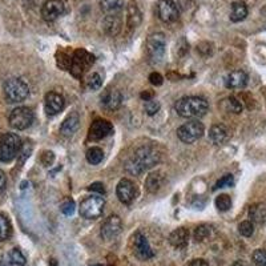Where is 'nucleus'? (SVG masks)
I'll list each match as a JSON object with an SVG mask.
<instances>
[{"mask_svg": "<svg viewBox=\"0 0 266 266\" xmlns=\"http://www.w3.org/2000/svg\"><path fill=\"white\" fill-rule=\"evenodd\" d=\"M6 184H7V177L4 175L3 170H0V192L3 191L6 188Z\"/></svg>", "mask_w": 266, "mask_h": 266, "instance_id": "c03bdc74", "label": "nucleus"}, {"mask_svg": "<svg viewBox=\"0 0 266 266\" xmlns=\"http://www.w3.org/2000/svg\"><path fill=\"white\" fill-rule=\"evenodd\" d=\"M92 266H103V265H100V263H96V265H92Z\"/></svg>", "mask_w": 266, "mask_h": 266, "instance_id": "8fccbe9b", "label": "nucleus"}, {"mask_svg": "<svg viewBox=\"0 0 266 266\" xmlns=\"http://www.w3.org/2000/svg\"><path fill=\"white\" fill-rule=\"evenodd\" d=\"M133 252L141 260H149V258L155 256L146 237L143 233H140V232H137L135 234V238H133Z\"/></svg>", "mask_w": 266, "mask_h": 266, "instance_id": "2eb2a0df", "label": "nucleus"}, {"mask_svg": "<svg viewBox=\"0 0 266 266\" xmlns=\"http://www.w3.org/2000/svg\"><path fill=\"white\" fill-rule=\"evenodd\" d=\"M252 260L256 266H266V250L258 249L252 256Z\"/></svg>", "mask_w": 266, "mask_h": 266, "instance_id": "e433bc0d", "label": "nucleus"}, {"mask_svg": "<svg viewBox=\"0 0 266 266\" xmlns=\"http://www.w3.org/2000/svg\"><path fill=\"white\" fill-rule=\"evenodd\" d=\"M225 104H226L227 110H231L233 113H241L242 112V104L236 98L231 96L225 100Z\"/></svg>", "mask_w": 266, "mask_h": 266, "instance_id": "72a5a7b5", "label": "nucleus"}, {"mask_svg": "<svg viewBox=\"0 0 266 266\" xmlns=\"http://www.w3.org/2000/svg\"><path fill=\"white\" fill-rule=\"evenodd\" d=\"M88 191L98 192V193H100V195H104L105 193V188L101 182H93V184H91V185L88 186Z\"/></svg>", "mask_w": 266, "mask_h": 266, "instance_id": "37998d69", "label": "nucleus"}, {"mask_svg": "<svg viewBox=\"0 0 266 266\" xmlns=\"http://www.w3.org/2000/svg\"><path fill=\"white\" fill-rule=\"evenodd\" d=\"M234 185V179L232 175H225L224 177H221L217 182H216V185L213 186V191H218L221 188H231V186Z\"/></svg>", "mask_w": 266, "mask_h": 266, "instance_id": "473e14b6", "label": "nucleus"}, {"mask_svg": "<svg viewBox=\"0 0 266 266\" xmlns=\"http://www.w3.org/2000/svg\"><path fill=\"white\" fill-rule=\"evenodd\" d=\"M160 159H161V155L155 146H140L125 164V170L130 175H141L148 169L157 165Z\"/></svg>", "mask_w": 266, "mask_h": 266, "instance_id": "f257e3e1", "label": "nucleus"}, {"mask_svg": "<svg viewBox=\"0 0 266 266\" xmlns=\"http://www.w3.org/2000/svg\"><path fill=\"white\" fill-rule=\"evenodd\" d=\"M189 242V232L186 227H179L170 233L169 243L175 248H185Z\"/></svg>", "mask_w": 266, "mask_h": 266, "instance_id": "412c9836", "label": "nucleus"}, {"mask_svg": "<svg viewBox=\"0 0 266 266\" xmlns=\"http://www.w3.org/2000/svg\"><path fill=\"white\" fill-rule=\"evenodd\" d=\"M113 133V125L108 120H103V119H98L92 123L91 128H89V139L93 141H99L105 137L110 136Z\"/></svg>", "mask_w": 266, "mask_h": 266, "instance_id": "4468645a", "label": "nucleus"}, {"mask_svg": "<svg viewBox=\"0 0 266 266\" xmlns=\"http://www.w3.org/2000/svg\"><path fill=\"white\" fill-rule=\"evenodd\" d=\"M121 232V218L116 214L113 216H109L107 220L104 221V224L101 225L100 234L101 237L104 238L105 241H110L116 238Z\"/></svg>", "mask_w": 266, "mask_h": 266, "instance_id": "ddd939ff", "label": "nucleus"}, {"mask_svg": "<svg viewBox=\"0 0 266 266\" xmlns=\"http://www.w3.org/2000/svg\"><path fill=\"white\" fill-rule=\"evenodd\" d=\"M65 11L64 0H46L42 6V16L46 22H55Z\"/></svg>", "mask_w": 266, "mask_h": 266, "instance_id": "9b49d317", "label": "nucleus"}, {"mask_svg": "<svg viewBox=\"0 0 266 266\" xmlns=\"http://www.w3.org/2000/svg\"><path fill=\"white\" fill-rule=\"evenodd\" d=\"M160 107H161V105H160L159 101L153 100V99L146 100L145 104H144V109H145L146 115H149V116H155L160 110Z\"/></svg>", "mask_w": 266, "mask_h": 266, "instance_id": "c9c22d12", "label": "nucleus"}, {"mask_svg": "<svg viewBox=\"0 0 266 266\" xmlns=\"http://www.w3.org/2000/svg\"><path fill=\"white\" fill-rule=\"evenodd\" d=\"M121 93L119 91H108L105 92L104 96L101 98V104L104 105V108L109 110H115L121 105Z\"/></svg>", "mask_w": 266, "mask_h": 266, "instance_id": "4be33fe9", "label": "nucleus"}, {"mask_svg": "<svg viewBox=\"0 0 266 266\" xmlns=\"http://www.w3.org/2000/svg\"><path fill=\"white\" fill-rule=\"evenodd\" d=\"M116 193L119 200H120L123 204L129 205L135 201V198H136L137 196L136 185H135L130 180L123 179L119 184H117Z\"/></svg>", "mask_w": 266, "mask_h": 266, "instance_id": "f8f14e48", "label": "nucleus"}, {"mask_svg": "<svg viewBox=\"0 0 266 266\" xmlns=\"http://www.w3.org/2000/svg\"><path fill=\"white\" fill-rule=\"evenodd\" d=\"M166 49L165 35L161 32H156L150 35L146 42V51L152 63H160L164 59Z\"/></svg>", "mask_w": 266, "mask_h": 266, "instance_id": "423d86ee", "label": "nucleus"}, {"mask_svg": "<svg viewBox=\"0 0 266 266\" xmlns=\"http://www.w3.org/2000/svg\"><path fill=\"white\" fill-rule=\"evenodd\" d=\"M65 107V100L62 94L58 93V92H49L46 94V99H44V108H46L47 115L49 116H53V115H58L59 112H62Z\"/></svg>", "mask_w": 266, "mask_h": 266, "instance_id": "dca6fc26", "label": "nucleus"}, {"mask_svg": "<svg viewBox=\"0 0 266 266\" xmlns=\"http://www.w3.org/2000/svg\"><path fill=\"white\" fill-rule=\"evenodd\" d=\"M79 125H80V117H79V113L73 112L69 116H67V119L62 123L60 133L63 136H72L79 129Z\"/></svg>", "mask_w": 266, "mask_h": 266, "instance_id": "aec40b11", "label": "nucleus"}, {"mask_svg": "<svg viewBox=\"0 0 266 266\" xmlns=\"http://www.w3.org/2000/svg\"><path fill=\"white\" fill-rule=\"evenodd\" d=\"M162 185V176L161 172H155L150 173L148 177H146L145 181V188L149 193H156Z\"/></svg>", "mask_w": 266, "mask_h": 266, "instance_id": "cd10ccee", "label": "nucleus"}, {"mask_svg": "<svg viewBox=\"0 0 266 266\" xmlns=\"http://www.w3.org/2000/svg\"><path fill=\"white\" fill-rule=\"evenodd\" d=\"M232 266H249V265H248L246 262H243V261H236Z\"/></svg>", "mask_w": 266, "mask_h": 266, "instance_id": "de8ad7c7", "label": "nucleus"}, {"mask_svg": "<svg viewBox=\"0 0 266 266\" xmlns=\"http://www.w3.org/2000/svg\"><path fill=\"white\" fill-rule=\"evenodd\" d=\"M33 123V112L28 107H19L11 112L10 125L13 129L24 130Z\"/></svg>", "mask_w": 266, "mask_h": 266, "instance_id": "1a4fd4ad", "label": "nucleus"}, {"mask_svg": "<svg viewBox=\"0 0 266 266\" xmlns=\"http://www.w3.org/2000/svg\"><path fill=\"white\" fill-rule=\"evenodd\" d=\"M22 149V140L15 133H7L0 139V161H12Z\"/></svg>", "mask_w": 266, "mask_h": 266, "instance_id": "20e7f679", "label": "nucleus"}, {"mask_svg": "<svg viewBox=\"0 0 266 266\" xmlns=\"http://www.w3.org/2000/svg\"><path fill=\"white\" fill-rule=\"evenodd\" d=\"M249 217L252 220V222L262 224L263 221L266 220V205L256 204L253 206H250Z\"/></svg>", "mask_w": 266, "mask_h": 266, "instance_id": "bb28decb", "label": "nucleus"}, {"mask_svg": "<svg viewBox=\"0 0 266 266\" xmlns=\"http://www.w3.org/2000/svg\"><path fill=\"white\" fill-rule=\"evenodd\" d=\"M238 232L243 237H250L254 233V225L252 221H243L238 226Z\"/></svg>", "mask_w": 266, "mask_h": 266, "instance_id": "f704fd0d", "label": "nucleus"}, {"mask_svg": "<svg viewBox=\"0 0 266 266\" xmlns=\"http://www.w3.org/2000/svg\"><path fill=\"white\" fill-rule=\"evenodd\" d=\"M58 64L60 65L62 68L69 69V67H71L72 64V59L68 58L67 55H64V53H60V58L58 59Z\"/></svg>", "mask_w": 266, "mask_h": 266, "instance_id": "ea45409f", "label": "nucleus"}, {"mask_svg": "<svg viewBox=\"0 0 266 266\" xmlns=\"http://www.w3.org/2000/svg\"><path fill=\"white\" fill-rule=\"evenodd\" d=\"M248 80H249V76L246 72L238 69V71L231 72L225 78V87L229 89H242L248 85Z\"/></svg>", "mask_w": 266, "mask_h": 266, "instance_id": "f3484780", "label": "nucleus"}, {"mask_svg": "<svg viewBox=\"0 0 266 266\" xmlns=\"http://www.w3.org/2000/svg\"><path fill=\"white\" fill-rule=\"evenodd\" d=\"M213 233V227L209 225H200L196 227L195 231V240L196 242H202V241L208 240Z\"/></svg>", "mask_w": 266, "mask_h": 266, "instance_id": "c756f323", "label": "nucleus"}, {"mask_svg": "<svg viewBox=\"0 0 266 266\" xmlns=\"http://www.w3.org/2000/svg\"><path fill=\"white\" fill-rule=\"evenodd\" d=\"M157 15L164 23H173L179 19L180 11L173 0H159L157 3Z\"/></svg>", "mask_w": 266, "mask_h": 266, "instance_id": "9d476101", "label": "nucleus"}, {"mask_svg": "<svg viewBox=\"0 0 266 266\" xmlns=\"http://www.w3.org/2000/svg\"><path fill=\"white\" fill-rule=\"evenodd\" d=\"M101 10L107 15H117L124 8V0H101Z\"/></svg>", "mask_w": 266, "mask_h": 266, "instance_id": "a878e982", "label": "nucleus"}, {"mask_svg": "<svg viewBox=\"0 0 266 266\" xmlns=\"http://www.w3.org/2000/svg\"><path fill=\"white\" fill-rule=\"evenodd\" d=\"M53 161H55V155H53V152H48V150H46V152L42 155V162L46 166L52 165Z\"/></svg>", "mask_w": 266, "mask_h": 266, "instance_id": "a19ab883", "label": "nucleus"}, {"mask_svg": "<svg viewBox=\"0 0 266 266\" xmlns=\"http://www.w3.org/2000/svg\"><path fill=\"white\" fill-rule=\"evenodd\" d=\"M94 63V56L89 53L87 49L79 48L76 49L72 58V64L69 67V71L75 78H81L84 71L89 68Z\"/></svg>", "mask_w": 266, "mask_h": 266, "instance_id": "0eeeda50", "label": "nucleus"}, {"mask_svg": "<svg viewBox=\"0 0 266 266\" xmlns=\"http://www.w3.org/2000/svg\"><path fill=\"white\" fill-rule=\"evenodd\" d=\"M104 159V152L101 148H98V146H93L91 149H88L87 152V161L92 165H98L103 161Z\"/></svg>", "mask_w": 266, "mask_h": 266, "instance_id": "c85d7f7f", "label": "nucleus"}, {"mask_svg": "<svg viewBox=\"0 0 266 266\" xmlns=\"http://www.w3.org/2000/svg\"><path fill=\"white\" fill-rule=\"evenodd\" d=\"M204 132L205 128L204 125H202V123H200V121L197 120H193L182 124L181 127L177 129V137L181 140L182 143L193 144L196 143L197 140L201 139Z\"/></svg>", "mask_w": 266, "mask_h": 266, "instance_id": "6e6552de", "label": "nucleus"}, {"mask_svg": "<svg viewBox=\"0 0 266 266\" xmlns=\"http://www.w3.org/2000/svg\"><path fill=\"white\" fill-rule=\"evenodd\" d=\"M105 201L100 196H89L85 200H83L80 204V214L81 217L87 220H96L104 212Z\"/></svg>", "mask_w": 266, "mask_h": 266, "instance_id": "39448f33", "label": "nucleus"}, {"mask_svg": "<svg viewBox=\"0 0 266 266\" xmlns=\"http://www.w3.org/2000/svg\"><path fill=\"white\" fill-rule=\"evenodd\" d=\"M176 112L185 119H196L204 116L209 109L208 101L198 96H186L175 104Z\"/></svg>", "mask_w": 266, "mask_h": 266, "instance_id": "f03ea898", "label": "nucleus"}, {"mask_svg": "<svg viewBox=\"0 0 266 266\" xmlns=\"http://www.w3.org/2000/svg\"><path fill=\"white\" fill-rule=\"evenodd\" d=\"M49 266H59L58 261H56V260H55V258H52V260L49 261Z\"/></svg>", "mask_w": 266, "mask_h": 266, "instance_id": "09e8293b", "label": "nucleus"}, {"mask_svg": "<svg viewBox=\"0 0 266 266\" xmlns=\"http://www.w3.org/2000/svg\"><path fill=\"white\" fill-rule=\"evenodd\" d=\"M26 257L19 249H11L0 258V266H24Z\"/></svg>", "mask_w": 266, "mask_h": 266, "instance_id": "a211bd4d", "label": "nucleus"}, {"mask_svg": "<svg viewBox=\"0 0 266 266\" xmlns=\"http://www.w3.org/2000/svg\"><path fill=\"white\" fill-rule=\"evenodd\" d=\"M11 232H12V229H11V224L8 218L3 216V214H0V241H4L10 237Z\"/></svg>", "mask_w": 266, "mask_h": 266, "instance_id": "7c9ffc66", "label": "nucleus"}, {"mask_svg": "<svg viewBox=\"0 0 266 266\" xmlns=\"http://www.w3.org/2000/svg\"><path fill=\"white\" fill-rule=\"evenodd\" d=\"M189 266H209V263L205 260H202V258H198V260L192 261V263Z\"/></svg>", "mask_w": 266, "mask_h": 266, "instance_id": "49530a36", "label": "nucleus"}, {"mask_svg": "<svg viewBox=\"0 0 266 266\" xmlns=\"http://www.w3.org/2000/svg\"><path fill=\"white\" fill-rule=\"evenodd\" d=\"M105 32L110 36H116L121 31V19L117 15H108L104 20Z\"/></svg>", "mask_w": 266, "mask_h": 266, "instance_id": "393cba45", "label": "nucleus"}, {"mask_svg": "<svg viewBox=\"0 0 266 266\" xmlns=\"http://www.w3.org/2000/svg\"><path fill=\"white\" fill-rule=\"evenodd\" d=\"M149 80H150V83H152L153 85H156V87H159V85L162 84V81H164V79H162V76L160 75L159 72H153V73H150Z\"/></svg>", "mask_w": 266, "mask_h": 266, "instance_id": "79ce46f5", "label": "nucleus"}, {"mask_svg": "<svg viewBox=\"0 0 266 266\" xmlns=\"http://www.w3.org/2000/svg\"><path fill=\"white\" fill-rule=\"evenodd\" d=\"M110 266H112V265H110Z\"/></svg>", "mask_w": 266, "mask_h": 266, "instance_id": "3c124183", "label": "nucleus"}, {"mask_svg": "<svg viewBox=\"0 0 266 266\" xmlns=\"http://www.w3.org/2000/svg\"><path fill=\"white\" fill-rule=\"evenodd\" d=\"M75 202L72 201V200H68V201H65L64 204L62 205L60 211H62V213L65 214V216H72L73 212H75Z\"/></svg>", "mask_w": 266, "mask_h": 266, "instance_id": "58836bf2", "label": "nucleus"}, {"mask_svg": "<svg viewBox=\"0 0 266 266\" xmlns=\"http://www.w3.org/2000/svg\"><path fill=\"white\" fill-rule=\"evenodd\" d=\"M101 84H103V80H101L99 73H92L87 80V87L89 88V89H93V91L94 89H99V88L101 87Z\"/></svg>", "mask_w": 266, "mask_h": 266, "instance_id": "4c0bfd02", "label": "nucleus"}, {"mask_svg": "<svg viewBox=\"0 0 266 266\" xmlns=\"http://www.w3.org/2000/svg\"><path fill=\"white\" fill-rule=\"evenodd\" d=\"M3 91L8 103H22L29 94V88L26 81L17 78L8 79L4 83Z\"/></svg>", "mask_w": 266, "mask_h": 266, "instance_id": "7ed1b4c3", "label": "nucleus"}, {"mask_svg": "<svg viewBox=\"0 0 266 266\" xmlns=\"http://www.w3.org/2000/svg\"><path fill=\"white\" fill-rule=\"evenodd\" d=\"M248 16V7L243 2H236L232 4L231 20L233 23H240Z\"/></svg>", "mask_w": 266, "mask_h": 266, "instance_id": "b1692460", "label": "nucleus"}, {"mask_svg": "<svg viewBox=\"0 0 266 266\" xmlns=\"http://www.w3.org/2000/svg\"><path fill=\"white\" fill-rule=\"evenodd\" d=\"M216 208L220 212H226L232 208V198L227 195H220L216 198Z\"/></svg>", "mask_w": 266, "mask_h": 266, "instance_id": "2f4dec72", "label": "nucleus"}, {"mask_svg": "<svg viewBox=\"0 0 266 266\" xmlns=\"http://www.w3.org/2000/svg\"><path fill=\"white\" fill-rule=\"evenodd\" d=\"M140 98L143 99L144 101L150 100V99H153V92H152V91H144V92H141V94H140Z\"/></svg>", "mask_w": 266, "mask_h": 266, "instance_id": "a18cd8bd", "label": "nucleus"}, {"mask_svg": "<svg viewBox=\"0 0 266 266\" xmlns=\"http://www.w3.org/2000/svg\"><path fill=\"white\" fill-rule=\"evenodd\" d=\"M140 23H141V12H140L137 4L132 2L127 7V26L133 29L139 27Z\"/></svg>", "mask_w": 266, "mask_h": 266, "instance_id": "5701e85b", "label": "nucleus"}, {"mask_svg": "<svg viewBox=\"0 0 266 266\" xmlns=\"http://www.w3.org/2000/svg\"><path fill=\"white\" fill-rule=\"evenodd\" d=\"M209 139L216 145H222V144H225L229 140V130L222 124L213 125L211 130H209Z\"/></svg>", "mask_w": 266, "mask_h": 266, "instance_id": "6ab92c4d", "label": "nucleus"}]
</instances>
